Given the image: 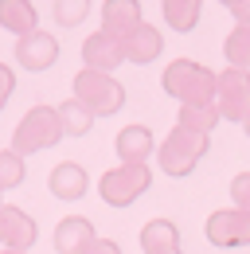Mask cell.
Returning a JSON list of instances; mask_svg holds the SVG:
<instances>
[{
  "instance_id": "obj_10",
  "label": "cell",
  "mask_w": 250,
  "mask_h": 254,
  "mask_svg": "<svg viewBox=\"0 0 250 254\" xmlns=\"http://www.w3.org/2000/svg\"><path fill=\"white\" fill-rule=\"evenodd\" d=\"M35 243V223L20 207H0V247L8 251H28Z\"/></svg>"
},
{
  "instance_id": "obj_27",
  "label": "cell",
  "mask_w": 250,
  "mask_h": 254,
  "mask_svg": "<svg viewBox=\"0 0 250 254\" xmlns=\"http://www.w3.org/2000/svg\"><path fill=\"white\" fill-rule=\"evenodd\" d=\"M8 94H12V70L0 63V106L8 102Z\"/></svg>"
},
{
  "instance_id": "obj_5",
  "label": "cell",
  "mask_w": 250,
  "mask_h": 254,
  "mask_svg": "<svg viewBox=\"0 0 250 254\" xmlns=\"http://www.w3.org/2000/svg\"><path fill=\"white\" fill-rule=\"evenodd\" d=\"M215 114L227 122H250V70L227 66L215 74Z\"/></svg>"
},
{
  "instance_id": "obj_8",
  "label": "cell",
  "mask_w": 250,
  "mask_h": 254,
  "mask_svg": "<svg viewBox=\"0 0 250 254\" xmlns=\"http://www.w3.org/2000/svg\"><path fill=\"white\" fill-rule=\"evenodd\" d=\"M94 243H98L94 223L82 219V215H70L55 227V254H86Z\"/></svg>"
},
{
  "instance_id": "obj_30",
  "label": "cell",
  "mask_w": 250,
  "mask_h": 254,
  "mask_svg": "<svg viewBox=\"0 0 250 254\" xmlns=\"http://www.w3.org/2000/svg\"><path fill=\"white\" fill-rule=\"evenodd\" d=\"M0 207H4V203H0Z\"/></svg>"
},
{
  "instance_id": "obj_28",
  "label": "cell",
  "mask_w": 250,
  "mask_h": 254,
  "mask_svg": "<svg viewBox=\"0 0 250 254\" xmlns=\"http://www.w3.org/2000/svg\"><path fill=\"white\" fill-rule=\"evenodd\" d=\"M4 254H24V251H4Z\"/></svg>"
},
{
  "instance_id": "obj_1",
  "label": "cell",
  "mask_w": 250,
  "mask_h": 254,
  "mask_svg": "<svg viewBox=\"0 0 250 254\" xmlns=\"http://www.w3.org/2000/svg\"><path fill=\"white\" fill-rule=\"evenodd\" d=\"M164 90L180 106H215V70L195 59H176L164 66Z\"/></svg>"
},
{
  "instance_id": "obj_19",
  "label": "cell",
  "mask_w": 250,
  "mask_h": 254,
  "mask_svg": "<svg viewBox=\"0 0 250 254\" xmlns=\"http://www.w3.org/2000/svg\"><path fill=\"white\" fill-rule=\"evenodd\" d=\"M223 55H227V63H231V66L250 70V20L231 28V35L223 39Z\"/></svg>"
},
{
  "instance_id": "obj_15",
  "label": "cell",
  "mask_w": 250,
  "mask_h": 254,
  "mask_svg": "<svg viewBox=\"0 0 250 254\" xmlns=\"http://www.w3.org/2000/svg\"><path fill=\"white\" fill-rule=\"evenodd\" d=\"M47 184H51V191H55L59 199H78L82 191L90 188V176H86V168H82V164L62 160V164H55V168H51Z\"/></svg>"
},
{
  "instance_id": "obj_22",
  "label": "cell",
  "mask_w": 250,
  "mask_h": 254,
  "mask_svg": "<svg viewBox=\"0 0 250 254\" xmlns=\"http://www.w3.org/2000/svg\"><path fill=\"white\" fill-rule=\"evenodd\" d=\"M24 180V160L16 149H8V153H0V191L4 188H16Z\"/></svg>"
},
{
  "instance_id": "obj_11",
  "label": "cell",
  "mask_w": 250,
  "mask_h": 254,
  "mask_svg": "<svg viewBox=\"0 0 250 254\" xmlns=\"http://www.w3.org/2000/svg\"><path fill=\"white\" fill-rule=\"evenodd\" d=\"M55 55H59V43H55V35H47V32H28V35H20V43H16V59L28 70L51 66Z\"/></svg>"
},
{
  "instance_id": "obj_17",
  "label": "cell",
  "mask_w": 250,
  "mask_h": 254,
  "mask_svg": "<svg viewBox=\"0 0 250 254\" xmlns=\"http://www.w3.org/2000/svg\"><path fill=\"white\" fill-rule=\"evenodd\" d=\"M160 12L168 20V28L176 32H191L199 24V12H203V0H160Z\"/></svg>"
},
{
  "instance_id": "obj_21",
  "label": "cell",
  "mask_w": 250,
  "mask_h": 254,
  "mask_svg": "<svg viewBox=\"0 0 250 254\" xmlns=\"http://www.w3.org/2000/svg\"><path fill=\"white\" fill-rule=\"evenodd\" d=\"M59 122H62V129H66V133H74V137H78V133H86V129H90L94 114L82 106V102H78V98H70V102H62Z\"/></svg>"
},
{
  "instance_id": "obj_13",
  "label": "cell",
  "mask_w": 250,
  "mask_h": 254,
  "mask_svg": "<svg viewBox=\"0 0 250 254\" xmlns=\"http://www.w3.org/2000/svg\"><path fill=\"white\" fill-rule=\"evenodd\" d=\"M141 251L145 254H184L176 223L172 219H149L141 227Z\"/></svg>"
},
{
  "instance_id": "obj_4",
  "label": "cell",
  "mask_w": 250,
  "mask_h": 254,
  "mask_svg": "<svg viewBox=\"0 0 250 254\" xmlns=\"http://www.w3.org/2000/svg\"><path fill=\"white\" fill-rule=\"evenodd\" d=\"M149 184H153L149 164H118V168L98 176V195L110 207H129L141 191H149Z\"/></svg>"
},
{
  "instance_id": "obj_7",
  "label": "cell",
  "mask_w": 250,
  "mask_h": 254,
  "mask_svg": "<svg viewBox=\"0 0 250 254\" xmlns=\"http://www.w3.org/2000/svg\"><path fill=\"white\" fill-rule=\"evenodd\" d=\"M203 231H207V243H211V247H223V251L250 247V211H239V207H219V211L207 215Z\"/></svg>"
},
{
  "instance_id": "obj_20",
  "label": "cell",
  "mask_w": 250,
  "mask_h": 254,
  "mask_svg": "<svg viewBox=\"0 0 250 254\" xmlns=\"http://www.w3.org/2000/svg\"><path fill=\"white\" fill-rule=\"evenodd\" d=\"M215 122H219L215 106H180V118H176V126H188L195 133H211Z\"/></svg>"
},
{
  "instance_id": "obj_6",
  "label": "cell",
  "mask_w": 250,
  "mask_h": 254,
  "mask_svg": "<svg viewBox=\"0 0 250 254\" xmlns=\"http://www.w3.org/2000/svg\"><path fill=\"white\" fill-rule=\"evenodd\" d=\"M62 137V122H59V110L51 106H35L24 114V122L16 129V153H35V149H47Z\"/></svg>"
},
{
  "instance_id": "obj_18",
  "label": "cell",
  "mask_w": 250,
  "mask_h": 254,
  "mask_svg": "<svg viewBox=\"0 0 250 254\" xmlns=\"http://www.w3.org/2000/svg\"><path fill=\"white\" fill-rule=\"evenodd\" d=\"M0 24L16 35L35 32V8H31V0H0Z\"/></svg>"
},
{
  "instance_id": "obj_9",
  "label": "cell",
  "mask_w": 250,
  "mask_h": 254,
  "mask_svg": "<svg viewBox=\"0 0 250 254\" xmlns=\"http://www.w3.org/2000/svg\"><path fill=\"white\" fill-rule=\"evenodd\" d=\"M82 59H86L90 70H106V74H110V66H118L125 59V47H122L118 35L94 32V35H86V43H82Z\"/></svg>"
},
{
  "instance_id": "obj_23",
  "label": "cell",
  "mask_w": 250,
  "mask_h": 254,
  "mask_svg": "<svg viewBox=\"0 0 250 254\" xmlns=\"http://www.w3.org/2000/svg\"><path fill=\"white\" fill-rule=\"evenodd\" d=\"M86 12H90V0H55V20H59L62 28L86 20Z\"/></svg>"
},
{
  "instance_id": "obj_14",
  "label": "cell",
  "mask_w": 250,
  "mask_h": 254,
  "mask_svg": "<svg viewBox=\"0 0 250 254\" xmlns=\"http://www.w3.org/2000/svg\"><path fill=\"white\" fill-rule=\"evenodd\" d=\"M122 47H125V59L129 63H153L156 55H160V47H164V35L156 32L153 24H137L122 39Z\"/></svg>"
},
{
  "instance_id": "obj_12",
  "label": "cell",
  "mask_w": 250,
  "mask_h": 254,
  "mask_svg": "<svg viewBox=\"0 0 250 254\" xmlns=\"http://www.w3.org/2000/svg\"><path fill=\"white\" fill-rule=\"evenodd\" d=\"M137 24H145V20H141V4H137V0H106V4H102V32L125 39Z\"/></svg>"
},
{
  "instance_id": "obj_24",
  "label": "cell",
  "mask_w": 250,
  "mask_h": 254,
  "mask_svg": "<svg viewBox=\"0 0 250 254\" xmlns=\"http://www.w3.org/2000/svg\"><path fill=\"white\" fill-rule=\"evenodd\" d=\"M231 195H235V207L239 211H250V172H239L231 180Z\"/></svg>"
},
{
  "instance_id": "obj_26",
  "label": "cell",
  "mask_w": 250,
  "mask_h": 254,
  "mask_svg": "<svg viewBox=\"0 0 250 254\" xmlns=\"http://www.w3.org/2000/svg\"><path fill=\"white\" fill-rule=\"evenodd\" d=\"M86 254H122V247H118L114 239H98V243H94Z\"/></svg>"
},
{
  "instance_id": "obj_3",
  "label": "cell",
  "mask_w": 250,
  "mask_h": 254,
  "mask_svg": "<svg viewBox=\"0 0 250 254\" xmlns=\"http://www.w3.org/2000/svg\"><path fill=\"white\" fill-rule=\"evenodd\" d=\"M74 98L90 110L94 118H102V114H118L125 102V86L114 78V74H106V70H78V78H74Z\"/></svg>"
},
{
  "instance_id": "obj_25",
  "label": "cell",
  "mask_w": 250,
  "mask_h": 254,
  "mask_svg": "<svg viewBox=\"0 0 250 254\" xmlns=\"http://www.w3.org/2000/svg\"><path fill=\"white\" fill-rule=\"evenodd\" d=\"M231 16H235V24H247L250 20V0H219Z\"/></svg>"
},
{
  "instance_id": "obj_29",
  "label": "cell",
  "mask_w": 250,
  "mask_h": 254,
  "mask_svg": "<svg viewBox=\"0 0 250 254\" xmlns=\"http://www.w3.org/2000/svg\"><path fill=\"white\" fill-rule=\"evenodd\" d=\"M247 133H250V122H247Z\"/></svg>"
},
{
  "instance_id": "obj_16",
  "label": "cell",
  "mask_w": 250,
  "mask_h": 254,
  "mask_svg": "<svg viewBox=\"0 0 250 254\" xmlns=\"http://www.w3.org/2000/svg\"><path fill=\"white\" fill-rule=\"evenodd\" d=\"M114 149H118V157H122V164H145L149 160V153L156 149L153 133L145 126H129L118 133V141H114Z\"/></svg>"
},
{
  "instance_id": "obj_2",
  "label": "cell",
  "mask_w": 250,
  "mask_h": 254,
  "mask_svg": "<svg viewBox=\"0 0 250 254\" xmlns=\"http://www.w3.org/2000/svg\"><path fill=\"white\" fill-rule=\"evenodd\" d=\"M207 145H211V133H195V129H188V126H176L156 145V168L168 172V176H188L203 160Z\"/></svg>"
}]
</instances>
